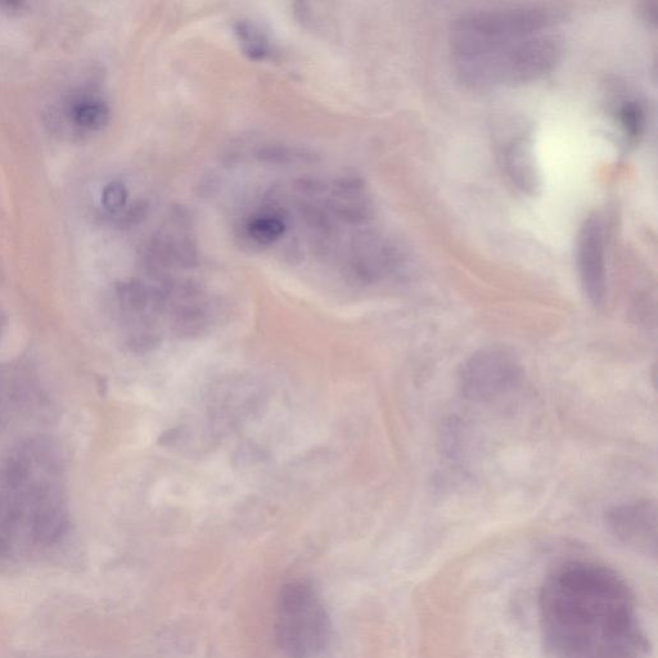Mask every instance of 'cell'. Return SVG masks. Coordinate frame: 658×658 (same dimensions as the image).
<instances>
[{"label": "cell", "instance_id": "obj_2", "mask_svg": "<svg viewBox=\"0 0 658 658\" xmlns=\"http://www.w3.org/2000/svg\"><path fill=\"white\" fill-rule=\"evenodd\" d=\"M449 44L459 80L475 89L543 78L563 51L557 15L535 7L464 13L453 22Z\"/></svg>", "mask_w": 658, "mask_h": 658}, {"label": "cell", "instance_id": "obj_4", "mask_svg": "<svg viewBox=\"0 0 658 658\" xmlns=\"http://www.w3.org/2000/svg\"><path fill=\"white\" fill-rule=\"evenodd\" d=\"M524 372L520 360L507 347L490 346L477 351L459 373L464 398L489 403L515 390Z\"/></svg>", "mask_w": 658, "mask_h": 658}, {"label": "cell", "instance_id": "obj_6", "mask_svg": "<svg viewBox=\"0 0 658 658\" xmlns=\"http://www.w3.org/2000/svg\"><path fill=\"white\" fill-rule=\"evenodd\" d=\"M607 526L619 542L635 552L656 556L657 509L650 500L626 503L611 509Z\"/></svg>", "mask_w": 658, "mask_h": 658}, {"label": "cell", "instance_id": "obj_1", "mask_svg": "<svg viewBox=\"0 0 658 658\" xmlns=\"http://www.w3.org/2000/svg\"><path fill=\"white\" fill-rule=\"evenodd\" d=\"M539 623L560 658H647L650 639L628 583L610 567L562 563L544 580Z\"/></svg>", "mask_w": 658, "mask_h": 658}, {"label": "cell", "instance_id": "obj_9", "mask_svg": "<svg viewBox=\"0 0 658 658\" xmlns=\"http://www.w3.org/2000/svg\"><path fill=\"white\" fill-rule=\"evenodd\" d=\"M246 232L258 245L269 246L281 240L286 233V223L281 216L263 214L247 223Z\"/></svg>", "mask_w": 658, "mask_h": 658}, {"label": "cell", "instance_id": "obj_12", "mask_svg": "<svg viewBox=\"0 0 658 658\" xmlns=\"http://www.w3.org/2000/svg\"><path fill=\"white\" fill-rule=\"evenodd\" d=\"M128 192L124 184L112 183L106 188L105 195H103V202L108 210L117 211L125 205Z\"/></svg>", "mask_w": 658, "mask_h": 658}, {"label": "cell", "instance_id": "obj_11", "mask_svg": "<svg viewBox=\"0 0 658 658\" xmlns=\"http://www.w3.org/2000/svg\"><path fill=\"white\" fill-rule=\"evenodd\" d=\"M29 475L27 470V463L24 459L13 458L6 464L3 471V481L9 489H18L25 484Z\"/></svg>", "mask_w": 658, "mask_h": 658}, {"label": "cell", "instance_id": "obj_8", "mask_svg": "<svg viewBox=\"0 0 658 658\" xmlns=\"http://www.w3.org/2000/svg\"><path fill=\"white\" fill-rule=\"evenodd\" d=\"M234 33H236L242 52L245 53L250 60H267L272 49H270V42L267 34L261 30L260 26L249 20H241L234 25Z\"/></svg>", "mask_w": 658, "mask_h": 658}, {"label": "cell", "instance_id": "obj_5", "mask_svg": "<svg viewBox=\"0 0 658 658\" xmlns=\"http://www.w3.org/2000/svg\"><path fill=\"white\" fill-rule=\"evenodd\" d=\"M581 287L590 303L605 304L607 295V268L605 229L597 214L590 215L581 225L576 243Z\"/></svg>", "mask_w": 658, "mask_h": 658}, {"label": "cell", "instance_id": "obj_7", "mask_svg": "<svg viewBox=\"0 0 658 658\" xmlns=\"http://www.w3.org/2000/svg\"><path fill=\"white\" fill-rule=\"evenodd\" d=\"M503 165L513 186L527 195H534L540 183L533 142L529 137L518 135L509 141L503 152Z\"/></svg>", "mask_w": 658, "mask_h": 658}, {"label": "cell", "instance_id": "obj_3", "mask_svg": "<svg viewBox=\"0 0 658 658\" xmlns=\"http://www.w3.org/2000/svg\"><path fill=\"white\" fill-rule=\"evenodd\" d=\"M332 621L317 589L290 581L278 594L276 638L286 658H321L332 643Z\"/></svg>", "mask_w": 658, "mask_h": 658}, {"label": "cell", "instance_id": "obj_10", "mask_svg": "<svg viewBox=\"0 0 658 658\" xmlns=\"http://www.w3.org/2000/svg\"><path fill=\"white\" fill-rule=\"evenodd\" d=\"M615 114L617 123L629 141H637L642 137L646 128V111L641 102L632 98L624 99L617 106Z\"/></svg>", "mask_w": 658, "mask_h": 658}]
</instances>
